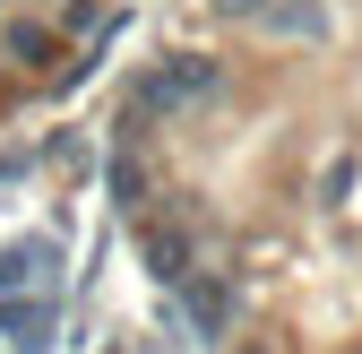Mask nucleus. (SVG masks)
Masks as SVG:
<instances>
[{"label": "nucleus", "instance_id": "nucleus-1", "mask_svg": "<svg viewBox=\"0 0 362 354\" xmlns=\"http://www.w3.org/2000/svg\"><path fill=\"white\" fill-rule=\"evenodd\" d=\"M0 337L18 354H43V337H52V294H0Z\"/></svg>", "mask_w": 362, "mask_h": 354}, {"label": "nucleus", "instance_id": "nucleus-3", "mask_svg": "<svg viewBox=\"0 0 362 354\" xmlns=\"http://www.w3.org/2000/svg\"><path fill=\"white\" fill-rule=\"evenodd\" d=\"M190 86H207V69H164V78L147 86V104H173V96H190Z\"/></svg>", "mask_w": 362, "mask_h": 354}, {"label": "nucleus", "instance_id": "nucleus-2", "mask_svg": "<svg viewBox=\"0 0 362 354\" xmlns=\"http://www.w3.org/2000/svg\"><path fill=\"white\" fill-rule=\"evenodd\" d=\"M52 259H61V242H52V234L9 242V251H0V294H26L35 277H52Z\"/></svg>", "mask_w": 362, "mask_h": 354}]
</instances>
